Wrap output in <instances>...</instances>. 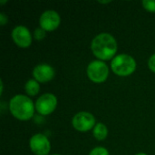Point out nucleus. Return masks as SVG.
<instances>
[{
	"label": "nucleus",
	"mask_w": 155,
	"mask_h": 155,
	"mask_svg": "<svg viewBox=\"0 0 155 155\" xmlns=\"http://www.w3.org/2000/svg\"><path fill=\"white\" fill-rule=\"evenodd\" d=\"M11 114L19 121H28L34 117L35 105L28 95L15 94L9 101Z\"/></svg>",
	"instance_id": "f03ea898"
},
{
	"label": "nucleus",
	"mask_w": 155,
	"mask_h": 155,
	"mask_svg": "<svg viewBox=\"0 0 155 155\" xmlns=\"http://www.w3.org/2000/svg\"><path fill=\"white\" fill-rule=\"evenodd\" d=\"M51 155H60V154H56V153H54V154H51Z\"/></svg>",
	"instance_id": "412c9836"
},
{
	"label": "nucleus",
	"mask_w": 155,
	"mask_h": 155,
	"mask_svg": "<svg viewBox=\"0 0 155 155\" xmlns=\"http://www.w3.org/2000/svg\"><path fill=\"white\" fill-rule=\"evenodd\" d=\"M45 35H46V32H45L43 28L37 27V28H35V31H34L33 37H34L35 40H37V41H41V40H43V39L45 37Z\"/></svg>",
	"instance_id": "2eb2a0df"
},
{
	"label": "nucleus",
	"mask_w": 155,
	"mask_h": 155,
	"mask_svg": "<svg viewBox=\"0 0 155 155\" xmlns=\"http://www.w3.org/2000/svg\"><path fill=\"white\" fill-rule=\"evenodd\" d=\"M137 67L135 59L127 54H117L111 61V70L113 73L121 77H126L133 74Z\"/></svg>",
	"instance_id": "7ed1b4c3"
},
{
	"label": "nucleus",
	"mask_w": 155,
	"mask_h": 155,
	"mask_svg": "<svg viewBox=\"0 0 155 155\" xmlns=\"http://www.w3.org/2000/svg\"><path fill=\"white\" fill-rule=\"evenodd\" d=\"M93 135L97 141H104L108 136V128L103 123H97L93 129Z\"/></svg>",
	"instance_id": "9b49d317"
},
{
	"label": "nucleus",
	"mask_w": 155,
	"mask_h": 155,
	"mask_svg": "<svg viewBox=\"0 0 155 155\" xmlns=\"http://www.w3.org/2000/svg\"><path fill=\"white\" fill-rule=\"evenodd\" d=\"M96 124V119L94 114L85 111L77 113L72 119L73 127L81 133H86L93 130Z\"/></svg>",
	"instance_id": "423d86ee"
},
{
	"label": "nucleus",
	"mask_w": 155,
	"mask_h": 155,
	"mask_svg": "<svg viewBox=\"0 0 155 155\" xmlns=\"http://www.w3.org/2000/svg\"><path fill=\"white\" fill-rule=\"evenodd\" d=\"M8 21L7 16L5 15V13H0V25H5Z\"/></svg>",
	"instance_id": "f3484780"
},
{
	"label": "nucleus",
	"mask_w": 155,
	"mask_h": 155,
	"mask_svg": "<svg viewBox=\"0 0 155 155\" xmlns=\"http://www.w3.org/2000/svg\"><path fill=\"white\" fill-rule=\"evenodd\" d=\"M148 67L149 69L155 74V54H152L148 60Z\"/></svg>",
	"instance_id": "dca6fc26"
},
{
	"label": "nucleus",
	"mask_w": 155,
	"mask_h": 155,
	"mask_svg": "<svg viewBox=\"0 0 155 155\" xmlns=\"http://www.w3.org/2000/svg\"><path fill=\"white\" fill-rule=\"evenodd\" d=\"M61 24L60 15L54 10H46L43 12L39 17L40 27L45 32L55 31Z\"/></svg>",
	"instance_id": "1a4fd4ad"
},
{
	"label": "nucleus",
	"mask_w": 155,
	"mask_h": 155,
	"mask_svg": "<svg viewBox=\"0 0 155 155\" xmlns=\"http://www.w3.org/2000/svg\"><path fill=\"white\" fill-rule=\"evenodd\" d=\"M135 155H147L145 153H138L137 154H135Z\"/></svg>",
	"instance_id": "6ab92c4d"
},
{
	"label": "nucleus",
	"mask_w": 155,
	"mask_h": 155,
	"mask_svg": "<svg viewBox=\"0 0 155 155\" xmlns=\"http://www.w3.org/2000/svg\"><path fill=\"white\" fill-rule=\"evenodd\" d=\"M142 5L146 11L150 13H155V0H143Z\"/></svg>",
	"instance_id": "ddd939ff"
},
{
	"label": "nucleus",
	"mask_w": 155,
	"mask_h": 155,
	"mask_svg": "<svg viewBox=\"0 0 155 155\" xmlns=\"http://www.w3.org/2000/svg\"><path fill=\"white\" fill-rule=\"evenodd\" d=\"M86 74L89 80L93 83L102 84L109 77V67L104 61L94 60L87 65Z\"/></svg>",
	"instance_id": "20e7f679"
},
{
	"label": "nucleus",
	"mask_w": 155,
	"mask_h": 155,
	"mask_svg": "<svg viewBox=\"0 0 155 155\" xmlns=\"http://www.w3.org/2000/svg\"><path fill=\"white\" fill-rule=\"evenodd\" d=\"M29 148L35 155H48L51 143L44 134H35L29 140Z\"/></svg>",
	"instance_id": "0eeeda50"
},
{
	"label": "nucleus",
	"mask_w": 155,
	"mask_h": 155,
	"mask_svg": "<svg viewBox=\"0 0 155 155\" xmlns=\"http://www.w3.org/2000/svg\"><path fill=\"white\" fill-rule=\"evenodd\" d=\"M89 155H110V153L106 148L98 146V147H94V149H92L91 152L89 153Z\"/></svg>",
	"instance_id": "4468645a"
},
{
	"label": "nucleus",
	"mask_w": 155,
	"mask_h": 155,
	"mask_svg": "<svg viewBox=\"0 0 155 155\" xmlns=\"http://www.w3.org/2000/svg\"><path fill=\"white\" fill-rule=\"evenodd\" d=\"M5 3H6V1H0V4H1V5H3V4H5Z\"/></svg>",
	"instance_id": "aec40b11"
},
{
	"label": "nucleus",
	"mask_w": 155,
	"mask_h": 155,
	"mask_svg": "<svg viewBox=\"0 0 155 155\" xmlns=\"http://www.w3.org/2000/svg\"><path fill=\"white\" fill-rule=\"evenodd\" d=\"M57 104V97L54 94L45 93L39 96L35 103V111L42 116H47L54 112Z\"/></svg>",
	"instance_id": "39448f33"
},
{
	"label": "nucleus",
	"mask_w": 155,
	"mask_h": 155,
	"mask_svg": "<svg viewBox=\"0 0 155 155\" xmlns=\"http://www.w3.org/2000/svg\"><path fill=\"white\" fill-rule=\"evenodd\" d=\"M55 75V71L54 67L48 64H39L35 65L33 69V77L39 84L48 83L54 79Z\"/></svg>",
	"instance_id": "9d476101"
},
{
	"label": "nucleus",
	"mask_w": 155,
	"mask_h": 155,
	"mask_svg": "<svg viewBox=\"0 0 155 155\" xmlns=\"http://www.w3.org/2000/svg\"><path fill=\"white\" fill-rule=\"evenodd\" d=\"M11 37L15 45L20 48H27L31 45L33 35L30 30L25 25H16L11 32Z\"/></svg>",
	"instance_id": "6e6552de"
},
{
	"label": "nucleus",
	"mask_w": 155,
	"mask_h": 155,
	"mask_svg": "<svg viewBox=\"0 0 155 155\" xmlns=\"http://www.w3.org/2000/svg\"><path fill=\"white\" fill-rule=\"evenodd\" d=\"M91 50L94 55L101 61L113 60L117 54L118 44L114 35L109 33H101L91 42Z\"/></svg>",
	"instance_id": "f257e3e1"
},
{
	"label": "nucleus",
	"mask_w": 155,
	"mask_h": 155,
	"mask_svg": "<svg viewBox=\"0 0 155 155\" xmlns=\"http://www.w3.org/2000/svg\"><path fill=\"white\" fill-rule=\"evenodd\" d=\"M99 3H101V4H108V3H111V1H99Z\"/></svg>",
	"instance_id": "a211bd4d"
},
{
	"label": "nucleus",
	"mask_w": 155,
	"mask_h": 155,
	"mask_svg": "<svg viewBox=\"0 0 155 155\" xmlns=\"http://www.w3.org/2000/svg\"><path fill=\"white\" fill-rule=\"evenodd\" d=\"M25 91L29 97L35 96L40 91V84L34 78L29 79L25 84Z\"/></svg>",
	"instance_id": "f8f14e48"
}]
</instances>
